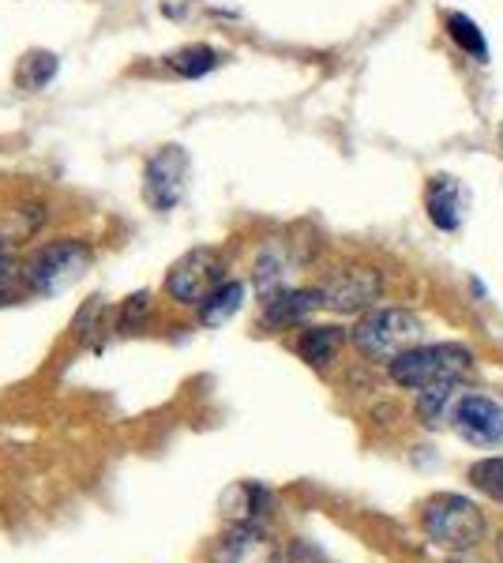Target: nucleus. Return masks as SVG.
Segmentation results:
<instances>
[{"label":"nucleus","instance_id":"19","mask_svg":"<svg viewBox=\"0 0 503 563\" xmlns=\"http://www.w3.org/2000/svg\"><path fill=\"white\" fill-rule=\"evenodd\" d=\"M31 294V286H26V267L23 263H15L8 252H0V305L15 301V297Z\"/></svg>","mask_w":503,"mask_h":563},{"label":"nucleus","instance_id":"14","mask_svg":"<svg viewBox=\"0 0 503 563\" xmlns=\"http://www.w3.org/2000/svg\"><path fill=\"white\" fill-rule=\"evenodd\" d=\"M459 384H440L417 390V417L425 429H447L455 417V406H459Z\"/></svg>","mask_w":503,"mask_h":563},{"label":"nucleus","instance_id":"20","mask_svg":"<svg viewBox=\"0 0 503 563\" xmlns=\"http://www.w3.org/2000/svg\"><path fill=\"white\" fill-rule=\"evenodd\" d=\"M53 76H57V57L53 53H31L20 68V84L26 90H42Z\"/></svg>","mask_w":503,"mask_h":563},{"label":"nucleus","instance_id":"17","mask_svg":"<svg viewBox=\"0 0 503 563\" xmlns=\"http://www.w3.org/2000/svg\"><path fill=\"white\" fill-rule=\"evenodd\" d=\"M166 65L177 71V76H188V79H199L207 71H215L222 65V53H215L210 45H185V49L170 53Z\"/></svg>","mask_w":503,"mask_h":563},{"label":"nucleus","instance_id":"1","mask_svg":"<svg viewBox=\"0 0 503 563\" xmlns=\"http://www.w3.org/2000/svg\"><path fill=\"white\" fill-rule=\"evenodd\" d=\"M420 530L436 549L466 556V552L481 549V541L489 538V519L470 496L436 493L420 504Z\"/></svg>","mask_w":503,"mask_h":563},{"label":"nucleus","instance_id":"25","mask_svg":"<svg viewBox=\"0 0 503 563\" xmlns=\"http://www.w3.org/2000/svg\"><path fill=\"white\" fill-rule=\"evenodd\" d=\"M0 252H8V249H4V244H0Z\"/></svg>","mask_w":503,"mask_h":563},{"label":"nucleus","instance_id":"12","mask_svg":"<svg viewBox=\"0 0 503 563\" xmlns=\"http://www.w3.org/2000/svg\"><path fill=\"white\" fill-rule=\"evenodd\" d=\"M222 507H226V519L230 522L263 526L271 519L274 496L267 485H260V481H241V485H233L230 493L222 496Z\"/></svg>","mask_w":503,"mask_h":563},{"label":"nucleus","instance_id":"5","mask_svg":"<svg viewBox=\"0 0 503 563\" xmlns=\"http://www.w3.org/2000/svg\"><path fill=\"white\" fill-rule=\"evenodd\" d=\"M226 282V260L215 249L185 252L166 275V294L177 305H204L210 294Z\"/></svg>","mask_w":503,"mask_h":563},{"label":"nucleus","instance_id":"10","mask_svg":"<svg viewBox=\"0 0 503 563\" xmlns=\"http://www.w3.org/2000/svg\"><path fill=\"white\" fill-rule=\"evenodd\" d=\"M185 174H188V158L181 147H166L162 154H154L147 166V199L158 211H170L173 203L185 192Z\"/></svg>","mask_w":503,"mask_h":563},{"label":"nucleus","instance_id":"9","mask_svg":"<svg viewBox=\"0 0 503 563\" xmlns=\"http://www.w3.org/2000/svg\"><path fill=\"white\" fill-rule=\"evenodd\" d=\"M324 308V294L319 289H274V294H263L260 301V323L267 331H282V327H294V323H305L308 316Z\"/></svg>","mask_w":503,"mask_h":563},{"label":"nucleus","instance_id":"8","mask_svg":"<svg viewBox=\"0 0 503 563\" xmlns=\"http://www.w3.org/2000/svg\"><path fill=\"white\" fill-rule=\"evenodd\" d=\"M319 294H324V308H331V312H364L383 297V275L369 267L338 271L335 278L319 286Z\"/></svg>","mask_w":503,"mask_h":563},{"label":"nucleus","instance_id":"7","mask_svg":"<svg viewBox=\"0 0 503 563\" xmlns=\"http://www.w3.org/2000/svg\"><path fill=\"white\" fill-rule=\"evenodd\" d=\"M210 563H286V552L263 526L233 522L210 549Z\"/></svg>","mask_w":503,"mask_h":563},{"label":"nucleus","instance_id":"21","mask_svg":"<svg viewBox=\"0 0 503 563\" xmlns=\"http://www.w3.org/2000/svg\"><path fill=\"white\" fill-rule=\"evenodd\" d=\"M282 286H286V263L267 249L260 260H255V289H260V297H263V294H274V289H282Z\"/></svg>","mask_w":503,"mask_h":563},{"label":"nucleus","instance_id":"26","mask_svg":"<svg viewBox=\"0 0 503 563\" xmlns=\"http://www.w3.org/2000/svg\"><path fill=\"white\" fill-rule=\"evenodd\" d=\"M500 140H503V129H500Z\"/></svg>","mask_w":503,"mask_h":563},{"label":"nucleus","instance_id":"4","mask_svg":"<svg viewBox=\"0 0 503 563\" xmlns=\"http://www.w3.org/2000/svg\"><path fill=\"white\" fill-rule=\"evenodd\" d=\"M90 260H95V256H90V249L84 241L45 244V249H39L31 260L23 263V267H26V286H31V294L57 297V294L72 289L79 278L87 275Z\"/></svg>","mask_w":503,"mask_h":563},{"label":"nucleus","instance_id":"23","mask_svg":"<svg viewBox=\"0 0 503 563\" xmlns=\"http://www.w3.org/2000/svg\"><path fill=\"white\" fill-rule=\"evenodd\" d=\"M496 556H500V563H503V533H500V541H496Z\"/></svg>","mask_w":503,"mask_h":563},{"label":"nucleus","instance_id":"22","mask_svg":"<svg viewBox=\"0 0 503 563\" xmlns=\"http://www.w3.org/2000/svg\"><path fill=\"white\" fill-rule=\"evenodd\" d=\"M147 308H151V297L147 294H135V297H128V305H124V312H121V331H135L140 327V320L147 316Z\"/></svg>","mask_w":503,"mask_h":563},{"label":"nucleus","instance_id":"24","mask_svg":"<svg viewBox=\"0 0 503 563\" xmlns=\"http://www.w3.org/2000/svg\"><path fill=\"white\" fill-rule=\"evenodd\" d=\"M455 563H481V560H470V552H466V556H459Z\"/></svg>","mask_w":503,"mask_h":563},{"label":"nucleus","instance_id":"18","mask_svg":"<svg viewBox=\"0 0 503 563\" xmlns=\"http://www.w3.org/2000/svg\"><path fill=\"white\" fill-rule=\"evenodd\" d=\"M466 477H470V485L478 488V493H484L489 499L503 504V455L473 462V466L466 470Z\"/></svg>","mask_w":503,"mask_h":563},{"label":"nucleus","instance_id":"16","mask_svg":"<svg viewBox=\"0 0 503 563\" xmlns=\"http://www.w3.org/2000/svg\"><path fill=\"white\" fill-rule=\"evenodd\" d=\"M444 26H447V34H451V42L459 45V49L466 53V57H473V60H489V42H484L481 26L473 23L470 15H462V12H447V15H444Z\"/></svg>","mask_w":503,"mask_h":563},{"label":"nucleus","instance_id":"15","mask_svg":"<svg viewBox=\"0 0 503 563\" xmlns=\"http://www.w3.org/2000/svg\"><path fill=\"white\" fill-rule=\"evenodd\" d=\"M241 305H244V286L241 282L226 278L222 286H218L215 294L199 305V320H204L207 327H222L226 320H233V316L241 312Z\"/></svg>","mask_w":503,"mask_h":563},{"label":"nucleus","instance_id":"2","mask_svg":"<svg viewBox=\"0 0 503 563\" xmlns=\"http://www.w3.org/2000/svg\"><path fill=\"white\" fill-rule=\"evenodd\" d=\"M470 368H473V350L462 346V342H420V346L398 353L395 361H387L391 379L406 390L459 384Z\"/></svg>","mask_w":503,"mask_h":563},{"label":"nucleus","instance_id":"11","mask_svg":"<svg viewBox=\"0 0 503 563\" xmlns=\"http://www.w3.org/2000/svg\"><path fill=\"white\" fill-rule=\"evenodd\" d=\"M425 207H428V218H433L436 230L455 233L466 218V188L447 174L433 177L428 180V192H425Z\"/></svg>","mask_w":503,"mask_h":563},{"label":"nucleus","instance_id":"6","mask_svg":"<svg viewBox=\"0 0 503 563\" xmlns=\"http://www.w3.org/2000/svg\"><path fill=\"white\" fill-rule=\"evenodd\" d=\"M451 429L470 448H503V406L489 395H462L455 406Z\"/></svg>","mask_w":503,"mask_h":563},{"label":"nucleus","instance_id":"13","mask_svg":"<svg viewBox=\"0 0 503 563\" xmlns=\"http://www.w3.org/2000/svg\"><path fill=\"white\" fill-rule=\"evenodd\" d=\"M342 346H346V331H342V327H335V323L305 327V331L297 334V342H294L297 357L305 361V365H313V368H327L338 357V350H342Z\"/></svg>","mask_w":503,"mask_h":563},{"label":"nucleus","instance_id":"3","mask_svg":"<svg viewBox=\"0 0 503 563\" xmlns=\"http://www.w3.org/2000/svg\"><path fill=\"white\" fill-rule=\"evenodd\" d=\"M350 339L364 357L395 361L398 353L420 346L425 323H420L409 308H369V312L361 316V323L353 327Z\"/></svg>","mask_w":503,"mask_h":563}]
</instances>
